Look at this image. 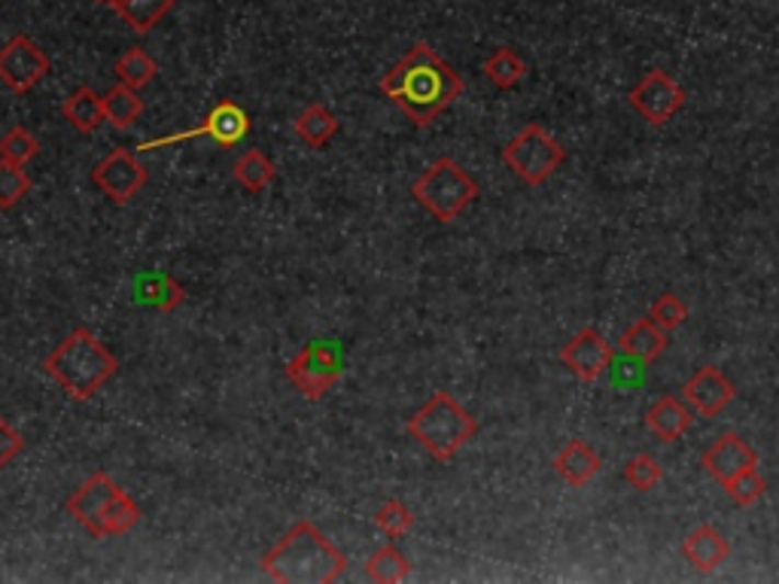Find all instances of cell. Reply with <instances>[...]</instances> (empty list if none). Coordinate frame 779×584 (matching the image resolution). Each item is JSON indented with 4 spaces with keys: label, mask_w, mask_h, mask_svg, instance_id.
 <instances>
[{
    "label": "cell",
    "mask_w": 779,
    "mask_h": 584,
    "mask_svg": "<svg viewBox=\"0 0 779 584\" xmlns=\"http://www.w3.org/2000/svg\"><path fill=\"white\" fill-rule=\"evenodd\" d=\"M150 171L131 150H113L92 168V183L107 195L113 204H128L137 192L147 186Z\"/></svg>",
    "instance_id": "obj_10"
},
{
    "label": "cell",
    "mask_w": 779,
    "mask_h": 584,
    "mask_svg": "<svg viewBox=\"0 0 779 584\" xmlns=\"http://www.w3.org/2000/svg\"><path fill=\"white\" fill-rule=\"evenodd\" d=\"M113 70H116V77H119V82L123 85H128V89H144V85H150L152 77L159 73V65H156V58H152L147 49H140V46H131V49H125L119 58H116V65H113Z\"/></svg>",
    "instance_id": "obj_25"
},
{
    "label": "cell",
    "mask_w": 779,
    "mask_h": 584,
    "mask_svg": "<svg viewBox=\"0 0 779 584\" xmlns=\"http://www.w3.org/2000/svg\"><path fill=\"white\" fill-rule=\"evenodd\" d=\"M98 3H113V0H98Z\"/></svg>",
    "instance_id": "obj_37"
},
{
    "label": "cell",
    "mask_w": 779,
    "mask_h": 584,
    "mask_svg": "<svg viewBox=\"0 0 779 584\" xmlns=\"http://www.w3.org/2000/svg\"><path fill=\"white\" fill-rule=\"evenodd\" d=\"M46 73H49V55L25 34H15L13 41L0 46V82L15 95L31 92Z\"/></svg>",
    "instance_id": "obj_9"
},
{
    "label": "cell",
    "mask_w": 779,
    "mask_h": 584,
    "mask_svg": "<svg viewBox=\"0 0 779 584\" xmlns=\"http://www.w3.org/2000/svg\"><path fill=\"white\" fill-rule=\"evenodd\" d=\"M725 490L728 496H731L737 505H755L761 496H765L767 481L758 476V469H746V472H740L737 478H731V481L725 484Z\"/></svg>",
    "instance_id": "obj_35"
},
{
    "label": "cell",
    "mask_w": 779,
    "mask_h": 584,
    "mask_svg": "<svg viewBox=\"0 0 779 584\" xmlns=\"http://www.w3.org/2000/svg\"><path fill=\"white\" fill-rule=\"evenodd\" d=\"M104 113H107V123L113 125V128L125 131V128H131V125L140 119L144 101L137 95V89H128V85L119 82V85H113L107 95H104Z\"/></svg>",
    "instance_id": "obj_26"
},
{
    "label": "cell",
    "mask_w": 779,
    "mask_h": 584,
    "mask_svg": "<svg viewBox=\"0 0 779 584\" xmlns=\"http://www.w3.org/2000/svg\"><path fill=\"white\" fill-rule=\"evenodd\" d=\"M247 135H250V116L234 101H219L198 128L183 131V135L162 137V140H147L137 150H159V147H171V144H180V140H195V137H210V140H217L219 147H234Z\"/></svg>",
    "instance_id": "obj_11"
},
{
    "label": "cell",
    "mask_w": 779,
    "mask_h": 584,
    "mask_svg": "<svg viewBox=\"0 0 779 584\" xmlns=\"http://www.w3.org/2000/svg\"><path fill=\"white\" fill-rule=\"evenodd\" d=\"M177 0H113L110 7L119 13L125 25L135 27L137 34H147L174 10Z\"/></svg>",
    "instance_id": "obj_23"
},
{
    "label": "cell",
    "mask_w": 779,
    "mask_h": 584,
    "mask_svg": "<svg viewBox=\"0 0 779 584\" xmlns=\"http://www.w3.org/2000/svg\"><path fill=\"white\" fill-rule=\"evenodd\" d=\"M600 469H603L600 454L591 448L588 442H582V438L566 442V445L561 448V454L554 457V472H558V478L566 481L570 488H585L588 481H594V478L600 476Z\"/></svg>",
    "instance_id": "obj_17"
},
{
    "label": "cell",
    "mask_w": 779,
    "mask_h": 584,
    "mask_svg": "<svg viewBox=\"0 0 779 584\" xmlns=\"http://www.w3.org/2000/svg\"><path fill=\"white\" fill-rule=\"evenodd\" d=\"M131 299H135V305H140V308L171 313L174 308L183 305L186 289L168 272H140L135 280H131Z\"/></svg>",
    "instance_id": "obj_16"
},
{
    "label": "cell",
    "mask_w": 779,
    "mask_h": 584,
    "mask_svg": "<svg viewBox=\"0 0 779 584\" xmlns=\"http://www.w3.org/2000/svg\"><path fill=\"white\" fill-rule=\"evenodd\" d=\"M503 162L527 186H542L566 162V150L539 123L520 128L503 147Z\"/></svg>",
    "instance_id": "obj_6"
},
{
    "label": "cell",
    "mask_w": 779,
    "mask_h": 584,
    "mask_svg": "<svg viewBox=\"0 0 779 584\" xmlns=\"http://www.w3.org/2000/svg\"><path fill=\"white\" fill-rule=\"evenodd\" d=\"M737 396V387L728 381L725 371L715 366L698 368L683 387V399L688 402V408L700 414V417H715L722 414Z\"/></svg>",
    "instance_id": "obj_14"
},
{
    "label": "cell",
    "mask_w": 779,
    "mask_h": 584,
    "mask_svg": "<svg viewBox=\"0 0 779 584\" xmlns=\"http://www.w3.org/2000/svg\"><path fill=\"white\" fill-rule=\"evenodd\" d=\"M411 195L438 222H454L469 204L479 198V183L454 159L442 156L426 168L421 178L414 180Z\"/></svg>",
    "instance_id": "obj_5"
},
{
    "label": "cell",
    "mask_w": 779,
    "mask_h": 584,
    "mask_svg": "<svg viewBox=\"0 0 779 584\" xmlns=\"http://www.w3.org/2000/svg\"><path fill=\"white\" fill-rule=\"evenodd\" d=\"M661 466H657V460L652 457V454H637V457H630L628 466H625V481H628L633 490H652L661 481Z\"/></svg>",
    "instance_id": "obj_34"
},
{
    "label": "cell",
    "mask_w": 779,
    "mask_h": 584,
    "mask_svg": "<svg viewBox=\"0 0 779 584\" xmlns=\"http://www.w3.org/2000/svg\"><path fill=\"white\" fill-rule=\"evenodd\" d=\"M262 572L284 584H332L347 572V560L311 520H299L262 558Z\"/></svg>",
    "instance_id": "obj_2"
},
{
    "label": "cell",
    "mask_w": 779,
    "mask_h": 584,
    "mask_svg": "<svg viewBox=\"0 0 779 584\" xmlns=\"http://www.w3.org/2000/svg\"><path fill=\"white\" fill-rule=\"evenodd\" d=\"M22 450H25V435L13 430L10 423L0 417V472H3Z\"/></svg>",
    "instance_id": "obj_36"
},
{
    "label": "cell",
    "mask_w": 779,
    "mask_h": 584,
    "mask_svg": "<svg viewBox=\"0 0 779 584\" xmlns=\"http://www.w3.org/2000/svg\"><path fill=\"white\" fill-rule=\"evenodd\" d=\"M667 347H671L667 332L657 329L649 317L637 320V323H630V327L621 332V339H618V351H621L625 356H630V359H637V363H643V366L655 363L657 356L664 354Z\"/></svg>",
    "instance_id": "obj_20"
},
{
    "label": "cell",
    "mask_w": 779,
    "mask_h": 584,
    "mask_svg": "<svg viewBox=\"0 0 779 584\" xmlns=\"http://www.w3.org/2000/svg\"><path fill=\"white\" fill-rule=\"evenodd\" d=\"M409 558L399 551L397 545H383V548H378L369 558V563H366V575L378 584H397L402 582V579H409Z\"/></svg>",
    "instance_id": "obj_28"
},
{
    "label": "cell",
    "mask_w": 779,
    "mask_h": 584,
    "mask_svg": "<svg viewBox=\"0 0 779 584\" xmlns=\"http://www.w3.org/2000/svg\"><path fill=\"white\" fill-rule=\"evenodd\" d=\"M628 104L649 125H667L683 110L685 89L667 70H649L643 80L630 89Z\"/></svg>",
    "instance_id": "obj_8"
},
{
    "label": "cell",
    "mask_w": 779,
    "mask_h": 584,
    "mask_svg": "<svg viewBox=\"0 0 779 584\" xmlns=\"http://www.w3.org/2000/svg\"><path fill=\"white\" fill-rule=\"evenodd\" d=\"M116 490H119V484L107 472H95V476L85 478L80 488L70 493L68 503H65L68 515L92 539H104V512H107L110 500L116 496Z\"/></svg>",
    "instance_id": "obj_13"
},
{
    "label": "cell",
    "mask_w": 779,
    "mask_h": 584,
    "mask_svg": "<svg viewBox=\"0 0 779 584\" xmlns=\"http://www.w3.org/2000/svg\"><path fill=\"white\" fill-rule=\"evenodd\" d=\"M700 462H703V469H707L719 484H728V481L737 478L740 472L755 469V466H758V454H755L737 433H725L719 435L710 448L703 450Z\"/></svg>",
    "instance_id": "obj_15"
},
{
    "label": "cell",
    "mask_w": 779,
    "mask_h": 584,
    "mask_svg": "<svg viewBox=\"0 0 779 584\" xmlns=\"http://www.w3.org/2000/svg\"><path fill=\"white\" fill-rule=\"evenodd\" d=\"M612 359H616V347L603 339L600 329L594 327L575 332L573 339L561 347V363L585 383L600 381L612 368Z\"/></svg>",
    "instance_id": "obj_12"
},
{
    "label": "cell",
    "mask_w": 779,
    "mask_h": 584,
    "mask_svg": "<svg viewBox=\"0 0 779 584\" xmlns=\"http://www.w3.org/2000/svg\"><path fill=\"white\" fill-rule=\"evenodd\" d=\"M685 317H688V308H685V301L679 299V296H673V293H664V296L652 301V308H649V320H652L657 329H664V332H673V329L683 327Z\"/></svg>",
    "instance_id": "obj_33"
},
{
    "label": "cell",
    "mask_w": 779,
    "mask_h": 584,
    "mask_svg": "<svg viewBox=\"0 0 779 584\" xmlns=\"http://www.w3.org/2000/svg\"><path fill=\"white\" fill-rule=\"evenodd\" d=\"M381 92L417 128H426L463 95V77L448 61H442V55L429 43H414L409 53L387 70Z\"/></svg>",
    "instance_id": "obj_1"
},
{
    "label": "cell",
    "mask_w": 779,
    "mask_h": 584,
    "mask_svg": "<svg viewBox=\"0 0 779 584\" xmlns=\"http://www.w3.org/2000/svg\"><path fill=\"white\" fill-rule=\"evenodd\" d=\"M691 423H695V411L688 408V402H679L676 396H661L645 414L649 433L655 435L657 442H667V445L683 438L691 430Z\"/></svg>",
    "instance_id": "obj_19"
},
{
    "label": "cell",
    "mask_w": 779,
    "mask_h": 584,
    "mask_svg": "<svg viewBox=\"0 0 779 584\" xmlns=\"http://www.w3.org/2000/svg\"><path fill=\"white\" fill-rule=\"evenodd\" d=\"M296 135L305 147L311 150H323L332 137L339 135V116L329 113L323 104H308L296 119Z\"/></svg>",
    "instance_id": "obj_22"
},
{
    "label": "cell",
    "mask_w": 779,
    "mask_h": 584,
    "mask_svg": "<svg viewBox=\"0 0 779 584\" xmlns=\"http://www.w3.org/2000/svg\"><path fill=\"white\" fill-rule=\"evenodd\" d=\"M232 174H234V180L244 186L247 192H262V190H268L272 186V180H274V162L265 156L262 150H247L238 162L232 164Z\"/></svg>",
    "instance_id": "obj_27"
},
{
    "label": "cell",
    "mask_w": 779,
    "mask_h": 584,
    "mask_svg": "<svg viewBox=\"0 0 779 584\" xmlns=\"http://www.w3.org/2000/svg\"><path fill=\"white\" fill-rule=\"evenodd\" d=\"M137 520H140V508H137L135 500L119 488L116 490V496L110 500L107 512H104V539H107V536H123V533L135 527Z\"/></svg>",
    "instance_id": "obj_29"
},
{
    "label": "cell",
    "mask_w": 779,
    "mask_h": 584,
    "mask_svg": "<svg viewBox=\"0 0 779 584\" xmlns=\"http://www.w3.org/2000/svg\"><path fill=\"white\" fill-rule=\"evenodd\" d=\"M481 70H484V77H488L496 89L506 92V89H515V85L527 77V61H524L512 46H500V49H493V53L484 58Z\"/></svg>",
    "instance_id": "obj_24"
},
{
    "label": "cell",
    "mask_w": 779,
    "mask_h": 584,
    "mask_svg": "<svg viewBox=\"0 0 779 584\" xmlns=\"http://www.w3.org/2000/svg\"><path fill=\"white\" fill-rule=\"evenodd\" d=\"M43 368L73 402H89L116 375L119 359L89 329L80 327L46 356Z\"/></svg>",
    "instance_id": "obj_3"
},
{
    "label": "cell",
    "mask_w": 779,
    "mask_h": 584,
    "mask_svg": "<svg viewBox=\"0 0 779 584\" xmlns=\"http://www.w3.org/2000/svg\"><path fill=\"white\" fill-rule=\"evenodd\" d=\"M375 527L387 533L390 539H399V536H405L414 527V515H411V508L405 503L390 500V503H383L375 512Z\"/></svg>",
    "instance_id": "obj_32"
},
{
    "label": "cell",
    "mask_w": 779,
    "mask_h": 584,
    "mask_svg": "<svg viewBox=\"0 0 779 584\" xmlns=\"http://www.w3.org/2000/svg\"><path fill=\"white\" fill-rule=\"evenodd\" d=\"M61 113L80 135H95L101 125L107 123V113H104V95H98L95 89L80 85L73 95L61 104Z\"/></svg>",
    "instance_id": "obj_21"
},
{
    "label": "cell",
    "mask_w": 779,
    "mask_h": 584,
    "mask_svg": "<svg viewBox=\"0 0 779 584\" xmlns=\"http://www.w3.org/2000/svg\"><path fill=\"white\" fill-rule=\"evenodd\" d=\"M731 554V545L722 533L710 527V524H700L695 530L685 536L683 542V558L695 566L698 572H715Z\"/></svg>",
    "instance_id": "obj_18"
},
{
    "label": "cell",
    "mask_w": 779,
    "mask_h": 584,
    "mask_svg": "<svg viewBox=\"0 0 779 584\" xmlns=\"http://www.w3.org/2000/svg\"><path fill=\"white\" fill-rule=\"evenodd\" d=\"M41 152V140L27 131L25 125H15L0 137V159H10L15 164H27Z\"/></svg>",
    "instance_id": "obj_31"
},
{
    "label": "cell",
    "mask_w": 779,
    "mask_h": 584,
    "mask_svg": "<svg viewBox=\"0 0 779 584\" xmlns=\"http://www.w3.org/2000/svg\"><path fill=\"white\" fill-rule=\"evenodd\" d=\"M287 381L299 390L305 399L320 402L323 396L339 383L344 371V351L339 341L317 339L308 341L299 354L287 363Z\"/></svg>",
    "instance_id": "obj_7"
},
{
    "label": "cell",
    "mask_w": 779,
    "mask_h": 584,
    "mask_svg": "<svg viewBox=\"0 0 779 584\" xmlns=\"http://www.w3.org/2000/svg\"><path fill=\"white\" fill-rule=\"evenodd\" d=\"M409 435L438 462H448L479 433V421L451 393L438 390L405 423Z\"/></svg>",
    "instance_id": "obj_4"
},
{
    "label": "cell",
    "mask_w": 779,
    "mask_h": 584,
    "mask_svg": "<svg viewBox=\"0 0 779 584\" xmlns=\"http://www.w3.org/2000/svg\"><path fill=\"white\" fill-rule=\"evenodd\" d=\"M31 190L25 164H15L10 159H0V210H13Z\"/></svg>",
    "instance_id": "obj_30"
}]
</instances>
